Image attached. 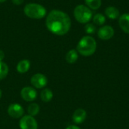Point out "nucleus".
Here are the masks:
<instances>
[{
	"mask_svg": "<svg viewBox=\"0 0 129 129\" xmlns=\"http://www.w3.org/2000/svg\"><path fill=\"white\" fill-rule=\"evenodd\" d=\"M30 66L31 63L29 60H22L17 63L16 67V70L20 73H25L29 70Z\"/></svg>",
	"mask_w": 129,
	"mask_h": 129,
	"instance_id": "obj_13",
	"label": "nucleus"
},
{
	"mask_svg": "<svg viewBox=\"0 0 129 129\" xmlns=\"http://www.w3.org/2000/svg\"><path fill=\"white\" fill-rule=\"evenodd\" d=\"M87 117V113L84 109L82 108H79L77 110H76L73 114L72 116V119L73 122L76 124V125H80L82 123H83Z\"/></svg>",
	"mask_w": 129,
	"mask_h": 129,
	"instance_id": "obj_10",
	"label": "nucleus"
},
{
	"mask_svg": "<svg viewBox=\"0 0 129 129\" xmlns=\"http://www.w3.org/2000/svg\"><path fill=\"white\" fill-rule=\"evenodd\" d=\"M19 127L20 129H38V123L33 116L26 115L20 118Z\"/></svg>",
	"mask_w": 129,
	"mask_h": 129,
	"instance_id": "obj_5",
	"label": "nucleus"
},
{
	"mask_svg": "<svg viewBox=\"0 0 129 129\" xmlns=\"http://www.w3.org/2000/svg\"><path fill=\"white\" fill-rule=\"evenodd\" d=\"M119 24L121 29L125 33H129V14L125 13L119 16Z\"/></svg>",
	"mask_w": 129,
	"mask_h": 129,
	"instance_id": "obj_11",
	"label": "nucleus"
},
{
	"mask_svg": "<svg viewBox=\"0 0 129 129\" xmlns=\"http://www.w3.org/2000/svg\"><path fill=\"white\" fill-rule=\"evenodd\" d=\"M23 11L28 17L36 20L45 17L47 14L45 8L38 3H29L26 5Z\"/></svg>",
	"mask_w": 129,
	"mask_h": 129,
	"instance_id": "obj_3",
	"label": "nucleus"
},
{
	"mask_svg": "<svg viewBox=\"0 0 129 129\" xmlns=\"http://www.w3.org/2000/svg\"><path fill=\"white\" fill-rule=\"evenodd\" d=\"M45 24L51 33L57 36H63L70 31L71 20L65 12L60 10H52L47 15Z\"/></svg>",
	"mask_w": 129,
	"mask_h": 129,
	"instance_id": "obj_1",
	"label": "nucleus"
},
{
	"mask_svg": "<svg viewBox=\"0 0 129 129\" xmlns=\"http://www.w3.org/2000/svg\"><path fill=\"white\" fill-rule=\"evenodd\" d=\"M8 67L4 62H0V80H2L6 78L8 74Z\"/></svg>",
	"mask_w": 129,
	"mask_h": 129,
	"instance_id": "obj_19",
	"label": "nucleus"
},
{
	"mask_svg": "<svg viewBox=\"0 0 129 129\" xmlns=\"http://www.w3.org/2000/svg\"><path fill=\"white\" fill-rule=\"evenodd\" d=\"M85 2L91 10H98L101 6V0H85Z\"/></svg>",
	"mask_w": 129,
	"mask_h": 129,
	"instance_id": "obj_18",
	"label": "nucleus"
},
{
	"mask_svg": "<svg viewBox=\"0 0 129 129\" xmlns=\"http://www.w3.org/2000/svg\"><path fill=\"white\" fill-rule=\"evenodd\" d=\"M1 98H2V90L0 89V99H1Z\"/></svg>",
	"mask_w": 129,
	"mask_h": 129,
	"instance_id": "obj_24",
	"label": "nucleus"
},
{
	"mask_svg": "<svg viewBox=\"0 0 129 129\" xmlns=\"http://www.w3.org/2000/svg\"><path fill=\"white\" fill-rule=\"evenodd\" d=\"M114 34V29L109 25L103 26L99 29H98V36L102 40H109L113 37Z\"/></svg>",
	"mask_w": 129,
	"mask_h": 129,
	"instance_id": "obj_9",
	"label": "nucleus"
},
{
	"mask_svg": "<svg viewBox=\"0 0 129 129\" xmlns=\"http://www.w3.org/2000/svg\"><path fill=\"white\" fill-rule=\"evenodd\" d=\"M97 50V42L95 39L91 36H83L77 44L76 51L79 54L84 57L93 55Z\"/></svg>",
	"mask_w": 129,
	"mask_h": 129,
	"instance_id": "obj_2",
	"label": "nucleus"
},
{
	"mask_svg": "<svg viewBox=\"0 0 129 129\" xmlns=\"http://www.w3.org/2000/svg\"><path fill=\"white\" fill-rule=\"evenodd\" d=\"M5 58V53L2 50H0V62H2Z\"/></svg>",
	"mask_w": 129,
	"mask_h": 129,
	"instance_id": "obj_22",
	"label": "nucleus"
},
{
	"mask_svg": "<svg viewBox=\"0 0 129 129\" xmlns=\"http://www.w3.org/2000/svg\"><path fill=\"white\" fill-rule=\"evenodd\" d=\"M39 111H40V107H39V104H37L36 103H33V104H29L27 108L28 114L33 117L36 116V115H38Z\"/></svg>",
	"mask_w": 129,
	"mask_h": 129,
	"instance_id": "obj_16",
	"label": "nucleus"
},
{
	"mask_svg": "<svg viewBox=\"0 0 129 129\" xmlns=\"http://www.w3.org/2000/svg\"><path fill=\"white\" fill-rule=\"evenodd\" d=\"M106 16L110 20H116L119 17V10L115 6H108L105 9Z\"/></svg>",
	"mask_w": 129,
	"mask_h": 129,
	"instance_id": "obj_12",
	"label": "nucleus"
},
{
	"mask_svg": "<svg viewBox=\"0 0 129 129\" xmlns=\"http://www.w3.org/2000/svg\"><path fill=\"white\" fill-rule=\"evenodd\" d=\"M75 19L80 23H88L93 17L92 11L84 5H79L74 8Z\"/></svg>",
	"mask_w": 129,
	"mask_h": 129,
	"instance_id": "obj_4",
	"label": "nucleus"
},
{
	"mask_svg": "<svg viewBox=\"0 0 129 129\" xmlns=\"http://www.w3.org/2000/svg\"><path fill=\"white\" fill-rule=\"evenodd\" d=\"M23 1H24V0H11L12 3L14 4V5H21V4L23 2Z\"/></svg>",
	"mask_w": 129,
	"mask_h": 129,
	"instance_id": "obj_21",
	"label": "nucleus"
},
{
	"mask_svg": "<svg viewBox=\"0 0 129 129\" xmlns=\"http://www.w3.org/2000/svg\"><path fill=\"white\" fill-rule=\"evenodd\" d=\"M30 82L34 88L41 89L48 85V79L42 73H36L31 77Z\"/></svg>",
	"mask_w": 129,
	"mask_h": 129,
	"instance_id": "obj_6",
	"label": "nucleus"
},
{
	"mask_svg": "<svg viewBox=\"0 0 129 129\" xmlns=\"http://www.w3.org/2000/svg\"><path fill=\"white\" fill-rule=\"evenodd\" d=\"M8 114L14 119H20L23 116L24 109L23 107L17 103L11 104L8 107Z\"/></svg>",
	"mask_w": 129,
	"mask_h": 129,
	"instance_id": "obj_7",
	"label": "nucleus"
},
{
	"mask_svg": "<svg viewBox=\"0 0 129 129\" xmlns=\"http://www.w3.org/2000/svg\"><path fill=\"white\" fill-rule=\"evenodd\" d=\"M66 129H80L79 127H78V126H76V125H70V126H68L67 128H66Z\"/></svg>",
	"mask_w": 129,
	"mask_h": 129,
	"instance_id": "obj_23",
	"label": "nucleus"
},
{
	"mask_svg": "<svg viewBox=\"0 0 129 129\" xmlns=\"http://www.w3.org/2000/svg\"><path fill=\"white\" fill-rule=\"evenodd\" d=\"M20 96L23 100L27 102L33 101L37 98V92L36 89L33 87L26 86L23 88L20 91Z\"/></svg>",
	"mask_w": 129,
	"mask_h": 129,
	"instance_id": "obj_8",
	"label": "nucleus"
},
{
	"mask_svg": "<svg viewBox=\"0 0 129 129\" xmlns=\"http://www.w3.org/2000/svg\"><path fill=\"white\" fill-rule=\"evenodd\" d=\"M5 1H7V0H0V2H4Z\"/></svg>",
	"mask_w": 129,
	"mask_h": 129,
	"instance_id": "obj_25",
	"label": "nucleus"
},
{
	"mask_svg": "<svg viewBox=\"0 0 129 129\" xmlns=\"http://www.w3.org/2000/svg\"><path fill=\"white\" fill-rule=\"evenodd\" d=\"M79 58V53L76 49H71L70 50L65 57L66 61L70 63V64H73L75 63Z\"/></svg>",
	"mask_w": 129,
	"mask_h": 129,
	"instance_id": "obj_14",
	"label": "nucleus"
},
{
	"mask_svg": "<svg viewBox=\"0 0 129 129\" xmlns=\"http://www.w3.org/2000/svg\"><path fill=\"white\" fill-rule=\"evenodd\" d=\"M97 31V27L94 23H86L85 26V32L87 34H94Z\"/></svg>",
	"mask_w": 129,
	"mask_h": 129,
	"instance_id": "obj_20",
	"label": "nucleus"
},
{
	"mask_svg": "<svg viewBox=\"0 0 129 129\" xmlns=\"http://www.w3.org/2000/svg\"><path fill=\"white\" fill-rule=\"evenodd\" d=\"M92 19H93L94 24H96L98 26H103L106 22V17L103 14H101V13H98L94 14Z\"/></svg>",
	"mask_w": 129,
	"mask_h": 129,
	"instance_id": "obj_17",
	"label": "nucleus"
},
{
	"mask_svg": "<svg viewBox=\"0 0 129 129\" xmlns=\"http://www.w3.org/2000/svg\"><path fill=\"white\" fill-rule=\"evenodd\" d=\"M54 94L52 91L49 88H44L40 93L41 100L43 102H49L53 99Z\"/></svg>",
	"mask_w": 129,
	"mask_h": 129,
	"instance_id": "obj_15",
	"label": "nucleus"
}]
</instances>
